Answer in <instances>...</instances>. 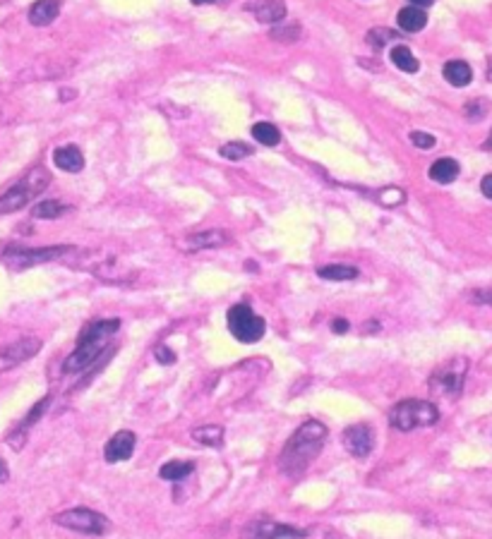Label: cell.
Here are the masks:
<instances>
[{
    "label": "cell",
    "instance_id": "6da1fadb",
    "mask_svg": "<svg viewBox=\"0 0 492 539\" xmlns=\"http://www.w3.org/2000/svg\"><path fill=\"white\" fill-rule=\"evenodd\" d=\"M329 436V429L317 419H307L298 429L290 434V439L283 446L281 456H279V470L283 475L295 480L310 468V463L322 453L324 441Z\"/></svg>",
    "mask_w": 492,
    "mask_h": 539
},
{
    "label": "cell",
    "instance_id": "7a4b0ae2",
    "mask_svg": "<svg viewBox=\"0 0 492 539\" xmlns=\"http://www.w3.org/2000/svg\"><path fill=\"white\" fill-rule=\"evenodd\" d=\"M120 329V319H97L89 326L82 331L80 338H77L75 350L70 352L68 359L63 362V372L65 374H77L82 369H87L89 364H94L101 352H106L113 333Z\"/></svg>",
    "mask_w": 492,
    "mask_h": 539
},
{
    "label": "cell",
    "instance_id": "3957f363",
    "mask_svg": "<svg viewBox=\"0 0 492 539\" xmlns=\"http://www.w3.org/2000/svg\"><path fill=\"white\" fill-rule=\"evenodd\" d=\"M51 182L46 168H31L20 182H15L5 194H0V213H15L24 209L34 196H38Z\"/></svg>",
    "mask_w": 492,
    "mask_h": 539
},
{
    "label": "cell",
    "instance_id": "277c9868",
    "mask_svg": "<svg viewBox=\"0 0 492 539\" xmlns=\"http://www.w3.org/2000/svg\"><path fill=\"white\" fill-rule=\"evenodd\" d=\"M440 419V410L430 401L406 398L389 410V424L399 431H413L418 426H430Z\"/></svg>",
    "mask_w": 492,
    "mask_h": 539
},
{
    "label": "cell",
    "instance_id": "5b68a950",
    "mask_svg": "<svg viewBox=\"0 0 492 539\" xmlns=\"http://www.w3.org/2000/svg\"><path fill=\"white\" fill-rule=\"evenodd\" d=\"M226 324L233 338L248 345L262 340V336H265L267 331L265 319H262L260 314H255L250 305H233L226 314Z\"/></svg>",
    "mask_w": 492,
    "mask_h": 539
},
{
    "label": "cell",
    "instance_id": "8992f818",
    "mask_svg": "<svg viewBox=\"0 0 492 539\" xmlns=\"http://www.w3.org/2000/svg\"><path fill=\"white\" fill-rule=\"evenodd\" d=\"M53 523L65 527V530H75L82 535H106L111 530V520L104 513L92 508H68L63 513L53 515Z\"/></svg>",
    "mask_w": 492,
    "mask_h": 539
},
{
    "label": "cell",
    "instance_id": "52a82bcc",
    "mask_svg": "<svg viewBox=\"0 0 492 539\" xmlns=\"http://www.w3.org/2000/svg\"><path fill=\"white\" fill-rule=\"evenodd\" d=\"M70 245H58V247H38V250H29V247H8L3 254L5 264H10L13 268H29L36 264H46L53 259H60L63 254H70Z\"/></svg>",
    "mask_w": 492,
    "mask_h": 539
},
{
    "label": "cell",
    "instance_id": "ba28073f",
    "mask_svg": "<svg viewBox=\"0 0 492 539\" xmlns=\"http://www.w3.org/2000/svg\"><path fill=\"white\" fill-rule=\"evenodd\" d=\"M466 369H468V362L463 357L449 359L444 367H440L437 372L430 376V391L444 398H458L463 379H466Z\"/></svg>",
    "mask_w": 492,
    "mask_h": 539
},
{
    "label": "cell",
    "instance_id": "9c48e42d",
    "mask_svg": "<svg viewBox=\"0 0 492 539\" xmlns=\"http://www.w3.org/2000/svg\"><path fill=\"white\" fill-rule=\"evenodd\" d=\"M307 530L286 523H276L272 518H257L240 532V539H305Z\"/></svg>",
    "mask_w": 492,
    "mask_h": 539
},
{
    "label": "cell",
    "instance_id": "30bf717a",
    "mask_svg": "<svg viewBox=\"0 0 492 539\" xmlns=\"http://www.w3.org/2000/svg\"><path fill=\"white\" fill-rule=\"evenodd\" d=\"M341 441L353 458H367L374 448V431L370 424H351L344 429Z\"/></svg>",
    "mask_w": 492,
    "mask_h": 539
},
{
    "label": "cell",
    "instance_id": "8fae6325",
    "mask_svg": "<svg viewBox=\"0 0 492 539\" xmlns=\"http://www.w3.org/2000/svg\"><path fill=\"white\" fill-rule=\"evenodd\" d=\"M38 350H41V340L34 338V336H27V338H20L15 340V343L5 345L3 350H0V372L15 367V364L27 362V359L34 357Z\"/></svg>",
    "mask_w": 492,
    "mask_h": 539
},
{
    "label": "cell",
    "instance_id": "7c38bea8",
    "mask_svg": "<svg viewBox=\"0 0 492 539\" xmlns=\"http://www.w3.org/2000/svg\"><path fill=\"white\" fill-rule=\"evenodd\" d=\"M135 443H137V436L135 431L130 429H120L106 441L104 446V460L106 463H122V460H130L132 453H135Z\"/></svg>",
    "mask_w": 492,
    "mask_h": 539
},
{
    "label": "cell",
    "instance_id": "4fadbf2b",
    "mask_svg": "<svg viewBox=\"0 0 492 539\" xmlns=\"http://www.w3.org/2000/svg\"><path fill=\"white\" fill-rule=\"evenodd\" d=\"M231 243V235L226 230H202V233H192L188 238L178 240V247L183 252H199V250H216Z\"/></svg>",
    "mask_w": 492,
    "mask_h": 539
},
{
    "label": "cell",
    "instance_id": "5bb4252c",
    "mask_svg": "<svg viewBox=\"0 0 492 539\" xmlns=\"http://www.w3.org/2000/svg\"><path fill=\"white\" fill-rule=\"evenodd\" d=\"M48 403H51V396L41 398V401H38L36 405L31 408L29 412H27V417L22 419V422H20V424L15 426V429L8 434V443L15 448V451H22V448H24V443H27V434H29V426H31V424H36L38 419H41L43 410L48 408Z\"/></svg>",
    "mask_w": 492,
    "mask_h": 539
},
{
    "label": "cell",
    "instance_id": "9a60e30c",
    "mask_svg": "<svg viewBox=\"0 0 492 539\" xmlns=\"http://www.w3.org/2000/svg\"><path fill=\"white\" fill-rule=\"evenodd\" d=\"M53 164L65 173H80L85 168V156L75 144H65L53 151Z\"/></svg>",
    "mask_w": 492,
    "mask_h": 539
},
{
    "label": "cell",
    "instance_id": "2e32d148",
    "mask_svg": "<svg viewBox=\"0 0 492 539\" xmlns=\"http://www.w3.org/2000/svg\"><path fill=\"white\" fill-rule=\"evenodd\" d=\"M60 13V0H36L29 8V22L34 27H48Z\"/></svg>",
    "mask_w": 492,
    "mask_h": 539
},
{
    "label": "cell",
    "instance_id": "e0dca14e",
    "mask_svg": "<svg viewBox=\"0 0 492 539\" xmlns=\"http://www.w3.org/2000/svg\"><path fill=\"white\" fill-rule=\"evenodd\" d=\"M253 13L260 22L274 24V22H281L286 17V5H283V0H260L253 5Z\"/></svg>",
    "mask_w": 492,
    "mask_h": 539
},
{
    "label": "cell",
    "instance_id": "ac0fdd59",
    "mask_svg": "<svg viewBox=\"0 0 492 539\" xmlns=\"http://www.w3.org/2000/svg\"><path fill=\"white\" fill-rule=\"evenodd\" d=\"M442 72H444V80L449 82L451 87H466V84H471L473 80L471 65L463 63V60H449Z\"/></svg>",
    "mask_w": 492,
    "mask_h": 539
},
{
    "label": "cell",
    "instance_id": "d6986e66",
    "mask_svg": "<svg viewBox=\"0 0 492 539\" xmlns=\"http://www.w3.org/2000/svg\"><path fill=\"white\" fill-rule=\"evenodd\" d=\"M190 436H192L197 443H202V446H209V448H221L223 446V426L219 424H202V426H195L192 431H190Z\"/></svg>",
    "mask_w": 492,
    "mask_h": 539
},
{
    "label": "cell",
    "instance_id": "ffe728a7",
    "mask_svg": "<svg viewBox=\"0 0 492 539\" xmlns=\"http://www.w3.org/2000/svg\"><path fill=\"white\" fill-rule=\"evenodd\" d=\"M396 22H399V27L404 31H421L423 27L428 24V15L423 13V8H416V5H411V8L399 10V15H396Z\"/></svg>",
    "mask_w": 492,
    "mask_h": 539
},
{
    "label": "cell",
    "instance_id": "44dd1931",
    "mask_svg": "<svg viewBox=\"0 0 492 539\" xmlns=\"http://www.w3.org/2000/svg\"><path fill=\"white\" fill-rule=\"evenodd\" d=\"M192 470H195L192 460H169V463L161 465L159 477L166 482H181L185 480L188 475H192Z\"/></svg>",
    "mask_w": 492,
    "mask_h": 539
},
{
    "label": "cell",
    "instance_id": "7402d4cb",
    "mask_svg": "<svg viewBox=\"0 0 492 539\" xmlns=\"http://www.w3.org/2000/svg\"><path fill=\"white\" fill-rule=\"evenodd\" d=\"M430 178L440 185H449L458 178V164L454 159H437L430 166Z\"/></svg>",
    "mask_w": 492,
    "mask_h": 539
},
{
    "label": "cell",
    "instance_id": "603a6c76",
    "mask_svg": "<svg viewBox=\"0 0 492 539\" xmlns=\"http://www.w3.org/2000/svg\"><path fill=\"white\" fill-rule=\"evenodd\" d=\"M391 63L399 67L401 72H408V75L418 72V67H421L418 58L411 53V48H406V46H394V48H391Z\"/></svg>",
    "mask_w": 492,
    "mask_h": 539
},
{
    "label": "cell",
    "instance_id": "cb8c5ba5",
    "mask_svg": "<svg viewBox=\"0 0 492 539\" xmlns=\"http://www.w3.org/2000/svg\"><path fill=\"white\" fill-rule=\"evenodd\" d=\"M317 276L324 280H353L358 278V268L346 266V264H329V266L317 268Z\"/></svg>",
    "mask_w": 492,
    "mask_h": 539
},
{
    "label": "cell",
    "instance_id": "d4e9b609",
    "mask_svg": "<svg viewBox=\"0 0 492 539\" xmlns=\"http://www.w3.org/2000/svg\"><path fill=\"white\" fill-rule=\"evenodd\" d=\"M65 209H68V206H65L63 201H58V199H43V201H38V204H34V209H31V216H34V218H41V221H53V218L63 216Z\"/></svg>",
    "mask_w": 492,
    "mask_h": 539
},
{
    "label": "cell",
    "instance_id": "484cf974",
    "mask_svg": "<svg viewBox=\"0 0 492 539\" xmlns=\"http://www.w3.org/2000/svg\"><path fill=\"white\" fill-rule=\"evenodd\" d=\"M253 137L260 144H265V147H276V144L281 142V132H279L276 125H272V122H257L253 127Z\"/></svg>",
    "mask_w": 492,
    "mask_h": 539
},
{
    "label": "cell",
    "instance_id": "4316f807",
    "mask_svg": "<svg viewBox=\"0 0 492 539\" xmlns=\"http://www.w3.org/2000/svg\"><path fill=\"white\" fill-rule=\"evenodd\" d=\"M219 154L223 156V159L228 161H240V159H248V156H253V147L245 142H228L223 144Z\"/></svg>",
    "mask_w": 492,
    "mask_h": 539
},
{
    "label": "cell",
    "instance_id": "83f0119b",
    "mask_svg": "<svg viewBox=\"0 0 492 539\" xmlns=\"http://www.w3.org/2000/svg\"><path fill=\"white\" fill-rule=\"evenodd\" d=\"M396 36H399V34L391 31V29H372L370 34H367V43H370L372 48H382L387 41H394Z\"/></svg>",
    "mask_w": 492,
    "mask_h": 539
},
{
    "label": "cell",
    "instance_id": "f1b7e54d",
    "mask_svg": "<svg viewBox=\"0 0 492 539\" xmlns=\"http://www.w3.org/2000/svg\"><path fill=\"white\" fill-rule=\"evenodd\" d=\"M404 199H406V194H404V189H399V187H387L379 192V204L382 206H399Z\"/></svg>",
    "mask_w": 492,
    "mask_h": 539
},
{
    "label": "cell",
    "instance_id": "f546056e",
    "mask_svg": "<svg viewBox=\"0 0 492 539\" xmlns=\"http://www.w3.org/2000/svg\"><path fill=\"white\" fill-rule=\"evenodd\" d=\"M307 537H315V539H341V535H339L337 530H332V527H320V525L310 527V530H307Z\"/></svg>",
    "mask_w": 492,
    "mask_h": 539
},
{
    "label": "cell",
    "instance_id": "4dcf8cb0",
    "mask_svg": "<svg viewBox=\"0 0 492 539\" xmlns=\"http://www.w3.org/2000/svg\"><path fill=\"white\" fill-rule=\"evenodd\" d=\"M411 142L416 144L418 149H433L435 147V137L428 132H411Z\"/></svg>",
    "mask_w": 492,
    "mask_h": 539
},
{
    "label": "cell",
    "instance_id": "1f68e13d",
    "mask_svg": "<svg viewBox=\"0 0 492 539\" xmlns=\"http://www.w3.org/2000/svg\"><path fill=\"white\" fill-rule=\"evenodd\" d=\"M154 357L159 359L161 364H173L176 362V352L171 350V347H166V345H159L154 350Z\"/></svg>",
    "mask_w": 492,
    "mask_h": 539
},
{
    "label": "cell",
    "instance_id": "d6a6232c",
    "mask_svg": "<svg viewBox=\"0 0 492 539\" xmlns=\"http://www.w3.org/2000/svg\"><path fill=\"white\" fill-rule=\"evenodd\" d=\"M332 331L334 333H346V331H349V322H346V319H334Z\"/></svg>",
    "mask_w": 492,
    "mask_h": 539
},
{
    "label": "cell",
    "instance_id": "836d02e7",
    "mask_svg": "<svg viewBox=\"0 0 492 539\" xmlns=\"http://www.w3.org/2000/svg\"><path fill=\"white\" fill-rule=\"evenodd\" d=\"M480 189H483V194L488 196V199H492V175L483 178V182H480Z\"/></svg>",
    "mask_w": 492,
    "mask_h": 539
},
{
    "label": "cell",
    "instance_id": "e575fe53",
    "mask_svg": "<svg viewBox=\"0 0 492 539\" xmlns=\"http://www.w3.org/2000/svg\"><path fill=\"white\" fill-rule=\"evenodd\" d=\"M10 480V470H8V463H5L3 458H0V484H5V482Z\"/></svg>",
    "mask_w": 492,
    "mask_h": 539
},
{
    "label": "cell",
    "instance_id": "d590c367",
    "mask_svg": "<svg viewBox=\"0 0 492 539\" xmlns=\"http://www.w3.org/2000/svg\"><path fill=\"white\" fill-rule=\"evenodd\" d=\"M478 300L492 307V288H490V290H483V293H478Z\"/></svg>",
    "mask_w": 492,
    "mask_h": 539
},
{
    "label": "cell",
    "instance_id": "8d00e7d4",
    "mask_svg": "<svg viewBox=\"0 0 492 539\" xmlns=\"http://www.w3.org/2000/svg\"><path fill=\"white\" fill-rule=\"evenodd\" d=\"M411 3L416 5V8H428V5H433L435 0H411Z\"/></svg>",
    "mask_w": 492,
    "mask_h": 539
},
{
    "label": "cell",
    "instance_id": "74e56055",
    "mask_svg": "<svg viewBox=\"0 0 492 539\" xmlns=\"http://www.w3.org/2000/svg\"><path fill=\"white\" fill-rule=\"evenodd\" d=\"M195 5H206V3H214V0H192Z\"/></svg>",
    "mask_w": 492,
    "mask_h": 539
},
{
    "label": "cell",
    "instance_id": "f35d334b",
    "mask_svg": "<svg viewBox=\"0 0 492 539\" xmlns=\"http://www.w3.org/2000/svg\"><path fill=\"white\" fill-rule=\"evenodd\" d=\"M488 144H490V147H492V134H490V142H488Z\"/></svg>",
    "mask_w": 492,
    "mask_h": 539
}]
</instances>
